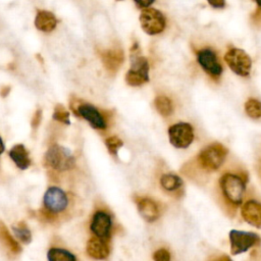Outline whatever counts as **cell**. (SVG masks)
<instances>
[{"instance_id": "obj_11", "label": "cell", "mask_w": 261, "mask_h": 261, "mask_svg": "<svg viewBox=\"0 0 261 261\" xmlns=\"http://www.w3.org/2000/svg\"><path fill=\"white\" fill-rule=\"evenodd\" d=\"M139 19L142 30L151 36L162 33L166 28L165 15L160 10L153 7L143 8Z\"/></svg>"}, {"instance_id": "obj_26", "label": "cell", "mask_w": 261, "mask_h": 261, "mask_svg": "<svg viewBox=\"0 0 261 261\" xmlns=\"http://www.w3.org/2000/svg\"><path fill=\"white\" fill-rule=\"evenodd\" d=\"M53 119L62 123V124H66V125L70 124L69 112L61 104H57L55 106L54 112H53Z\"/></svg>"}, {"instance_id": "obj_27", "label": "cell", "mask_w": 261, "mask_h": 261, "mask_svg": "<svg viewBox=\"0 0 261 261\" xmlns=\"http://www.w3.org/2000/svg\"><path fill=\"white\" fill-rule=\"evenodd\" d=\"M153 261H171V253L167 248H159L152 255Z\"/></svg>"}, {"instance_id": "obj_23", "label": "cell", "mask_w": 261, "mask_h": 261, "mask_svg": "<svg viewBox=\"0 0 261 261\" xmlns=\"http://www.w3.org/2000/svg\"><path fill=\"white\" fill-rule=\"evenodd\" d=\"M246 114L252 119L261 118V101L257 98H249L244 105Z\"/></svg>"}, {"instance_id": "obj_34", "label": "cell", "mask_w": 261, "mask_h": 261, "mask_svg": "<svg viewBox=\"0 0 261 261\" xmlns=\"http://www.w3.org/2000/svg\"><path fill=\"white\" fill-rule=\"evenodd\" d=\"M4 150H5V145H4V142H3L2 138L0 137V155L3 153Z\"/></svg>"}, {"instance_id": "obj_3", "label": "cell", "mask_w": 261, "mask_h": 261, "mask_svg": "<svg viewBox=\"0 0 261 261\" xmlns=\"http://www.w3.org/2000/svg\"><path fill=\"white\" fill-rule=\"evenodd\" d=\"M73 195L60 187L50 186L42 200L38 218L45 223H58L71 217L73 210Z\"/></svg>"}, {"instance_id": "obj_22", "label": "cell", "mask_w": 261, "mask_h": 261, "mask_svg": "<svg viewBox=\"0 0 261 261\" xmlns=\"http://www.w3.org/2000/svg\"><path fill=\"white\" fill-rule=\"evenodd\" d=\"M154 106L157 112L163 117H169L174 111L172 100L164 94H159L155 97Z\"/></svg>"}, {"instance_id": "obj_13", "label": "cell", "mask_w": 261, "mask_h": 261, "mask_svg": "<svg viewBox=\"0 0 261 261\" xmlns=\"http://www.w3.org/2000/svg\"><path fill=\"white\" fill-rule=\"evenodd\" d=\"M134 202L141 217L148 223L157 221L163 211L162 204L152 197L145 195H134Z\"/></svg>"}, {"instance_id": "obj_33", "label": "cell", "mask_w": 261, "mask_h": 261, "mask_svg": "<svg viewBox=\"0 0 261 261\" xmlns=\"http://www.w3.org/2000/svg\"><path fill=\"white\" fill-rule=\"evenodd\" d=\"M209 261H232V259L225 254H219L210 258Z\"/></svg>"}, {"instance_id": "obj_30", "label": "cell", "mask_w": 261, "mask_h": 261, "mask_svg": "<svg viewBox=\"0 0 261 261\" xmlns=\"http://www.w3.org/2000/svg\"><path fill=\"white\" fill-rule=\"evenodd\" d=\"M257 156H256V163H255V168H256V172L261 180V146L259 147V149L257 150Z\"/></svg>"}, {"instance_id": "obj_2", "label": "cell", "mask_w": 261, "mask_h": 261, "mask_svg": "<svg viewBox=\"0 0 261 261\" xmlns=\"http://www.w3.org/2000/svg\"><path fill=\"white\" fill-rule=\"evenodd\" d=\"M228 149L219 142H213L202 148L196 156L181 167V173L190 179L201 181L204 176L216 172L224 164Z\"/></svg>"}, {"instance_id": "obj_4", "label": "cell", "mask_w": 261, "mask_h": 261, "mask_svg": "<svg viewBox=\"0 0 261 261\" xmlns=\"http://www.w3.org/2000/svg\"><path fill=\"white\" fill-rule=\"evenodd\" d=\"M74 114L86 120L90 126L98 132H106L113 123L114 113L111 110L101 109L91 103L79 101L71 106Z\"/></svg>"}, {"instance_id": "obj_29", "label": "cell", "mask_w": 261, "mask_h": 261, "mask_svg": "<svg viewBox=\"0 0 261 261\" xmlns=\"http://www.w3.org/2000/svg\"><path fill=\"white\" fill-rule=\"evenodd\" d=\"M41 119H42V110L38 109V110L34 113L33 117H32V127L37 128V127L39 126L40 122H41Z\"/></svg>"}, {"instance_id": "obj_15", "label": "cell", "mask_w": 261, "mask_h": 261, "mask_svg": "<svg viewBox=\"0 0 261 261\" xmlns=\"http://www.w3.org/2000/svg\"><path fill=\"white\" fill-rule=\"evenodd\" d=\"M241 217L248 224L261 228V201L250 198L243 202L240 207Z\"/></svg>"}, {"instance_id": "obj_28", "label": "cell", "mask_w": 261, "mask_h": 261, "mask_svg": "<svg viewBox=\"0 0 261 261\" xmlns=\"http://www.w3.org/2000/svg\"><path fill=\"white\" fill-rule=\"evenodd\" d=\"M255 3V10L251 13L250 20L251 22L256 25H261V0H252Z\"/></svg>"}, {"instance_id": "obj_24", "label": "cell", "mask_w": 261, "mask_h": 261, "mask_svg": "<svg viewBox=\"0 0 261 261\" xmlns=\"http://www.w3.org/2000/svg\"><path fill=\"white\" fill-rule=\"evenodd\" d=\"M12 230L16 239L22 244H30L32 242V232L28 227L25 222H18L16 225L12 226Z\"/></svg>"}, {"instance_id": "obj_19", "label": "cell", "mask_w": 261, "mask_h": 261, "mask_svg": "<svg viewBox=\"0 0 261 261\" xmlns=\"http://www.w3.org/2000/svg\"><path fill=\"white\" fill-rule=\"evenodd\" d=\"M57 24V19L55 15L47 10H39L35 18V27L45 33L52 32Z\"/></svg>"}, {"instance_id": "obj_25", "label": "cell", "mask_w": 261, "mask_h": 261, "mask_svg": "<svg viewBox=\"0 0 261 261\" xmlns=\"http://www.w3.org/2000/svg\"><path fill=\"white\" fill-rule=\"evenodd\" d=\"M105 146L109 152V154L111 156H113L114 158L117 157L118 155V151L120 150V148L123 146V141L118 137V136H108L105 141Z\"/></svg>"}, {"instance_id": "obj_7", "label": "cell", "mask_w": 261, "mask_h": 261, "mask_svg": "<svg viewBox=\"0 0 261 261\" xmlns=\"http://www.w3.org/2000/svg\"><path fill=\"white\" fill-rule=\"evenodd\" d=\"M130 66L125 74V82L132 87H140L150 81V64L148 59L141 54L137 43L133 45L129 53Z\"/></svg>"}, {"instance_id": "obj_18", "label": "cell", "mask_w": 261, "mask_h": 261, "mask_svg": "<svg viewBox=\"0 0 261 261\" xmlns=\"http://www.w3.org/2000/svg\"><path fill=\"white\" fill-rule=\"evenodd\" d=\"M8 156L13 163L21 170L28 169L32 165V160L29 151L22 144L14 145L8 152Z\"/></svg>"}, {"instance_id": "obj_32", "label": "cell", "mask_w": 261, "mask_h": 261, "mask_svg": "<svg viewBox=\"0 0 261 261\" xmlns=\"http://www.w3.org/2000/svg\"><path fill=\"white\" fill-rule=\"evenodd\" d=\"M155 0H134V2L136 3V5L140 8H147L150 7Z\"/></svg>"}, {"instance_id": "obj_5", "label": "cell", "mask_w": 261, "mask_h": 261, "mask_svg": "<svg viewBox=\"0 0 261 261\" xmlns=\"http://www.w3.org/2000/svg\"><path fill=\"white\" fill-rule=\"evenodd\" d=\"M116 229L117 225L111 210L104 205H98L95 207L89 221V230L91 236L111 242Z\"/></svg>"}, {"instance_id": "obj_12", "label": "cell", "mask_w": 261, "mask_h": 261, "mask_svg": "<svg viewBox=\"0 0 261 261\" xmlns=\"http://www.w3.org/2000/svg\"><path fill=\"white\" fill-rule=\"evenodd\" d=\"M169 143L177 149L189 148L195 139L194 126L189 122L179 121L168 127Z\"/></svg>"}, {"instance_id": "obj_6", "label": "cell", "mask_w": 261, "mask_h": 261, "mask_svg": "<svg viewBox=\"0 0 261 261\" xmlns=\"http://www.w3.org/2000/svg\"><path fill=\"white\" fill-rule=\"evenodd\" d=\"M44 165L50 173H63L75 167V158L68 148L53 144L44 155Z\"/></svg>"}, {"instance_id": "obj_9", "label": "cell", "mask_w": 261, "mask_h": 261, "mask_svg": "<svg viewBox=\"0 0 261 261\" xmlns=\"http://www.w3.org/2000/svg\"><path fill=\"white\" fill-rule=\"evenodd\" d=\"M230 254L236 256L261 246V237L253 231L231 229L228 233Z\"/></svg>"}, {"instance_id": "obj_16", "label": "cell", "mask_w": 261, "mask_h": 261, "mask_svg": "<svg viewBox=\"0 0 261 261\" xmlns=\"http://www.w3.org/2000/svg\"><path fill=\"white\" fill-rule=\"evenodd\" d=\"M111 252V242L91 236L86 244L87 255L94 260H105Z\"/></svg>"}, {"instance_id": "obj_8", "label": "cell", "mask_w": 261, "mask_h": 261, "mask_svg": "<svg viewBox=\"0 0 261 261\" xmlns=\"http://www.w3.org/2000/svg\"><path fill=\"white\" fill-rule=\"evenodd\" d=\"M194 53L196 55L197 62L203 71L210 80L218 83L221 79L223 67L216 50L209 46H203L194 48Z\"/></svg>"}, {"instance_id": "obj_10", "label": "cell", "mask_w": 261, "mask_h": 261, "mask_svg": "<svg viewBox=\"0 0 261 261\" xmlns=\"http://www.w3.org/2000/svg\"><path fill=\"white\" fill-rule=\"evenodd\" d=\"M224 61L232 72L240 76H248L252 68L250 55L241 48L229 47L224 54Z\"/></svg>"}, {"instance_id": "obj_20", "label": "cell", "mask_w": 261, "mask_h": 261, "mask_svg": "<svg viewBox=\"0 0 261 261\" xmlns=\"http://www.w3.org/2000/svg\"><path fill=\"white\" fill-rule=\"evenodd\" d=\"M47 260L48 261H79L76 256L72 252L58 245H53L49 247L47 251Z\"/></svg>"}, {"instance_id": "obj_17", "label": "cell", "mask_w": 261, "mask_h": 261, "mask_svg": "<svg viewBox=\"0 0 261 261\" xmlns=\"http://www.w3.org/2000/svg\"><path fill=\"white\" fill-rule=\"evenodd\" d=\"M101 61L109 73L115 74L124 61V53L120 47H113L100 52Z\"/></svg>"}, {"instance_id": "obj_1", "label": "cell", "mask_w": 261, "mask_h": 261, "mask_svg": "<svg viewBox=\"0 0 261 261\" xmlns=\"http://www.w3.org/2000/svg\"><path fill=\"white\" fill-rule=\"evenodd\" d=\"M249 182L248 171L240 166H232L223 171L216 186V195L220 207L229 217H234L246 200L247 186Z\"/></svg>"}, {"instance_id": "obj_31", "label": "cell", "mask_w": 261, "mask_h": 261, "mask_svg": "<svg viewBox=\"0 0 261 261\" xmlns=\"http://www.w3.org/2000/svg\"><path fill=\"white\" fill-rule=\"evenodd\" d=\"M207 2L210 4V6L217 9H222L226 5L225 0H207Z\"/></svg>"}, {"instance_id": "obj_14", "label": "cell", "mask_w": 261, "mask_h": 261, "mask_svg": "<svg viewBox=\"0 0 261 261\" xmlns=\"http://www.w3.org/2000/svg\"><path fill=\"white\" fill-rule=\"evenodd\" d=\"M159 186L164 193L175 199H179L185 195L184 179L174 172L161 173L159 176Z\"/></svg>"}, {"instance_id": "obj_21", "label": "cell", "mask_w": 261, "mask_h": 261, "mask_svg": "<svg viewBox=\"0 0 261 261\" xmlns=\"http://www.w3.org/2000/svg\"><path fill=\"white\" fill-rule=\"evenodd\" d=\"M0 240L5 248L13 255H17L21 252V247L19 242L9 232L4 223L0 222Z\"/></svg>"}]
</instances>
